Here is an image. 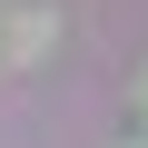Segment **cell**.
<instances>
[{
    "instance_id": "1",
    "label": "cell",
    "mask_w": 148,
    "mask_h": 148,
    "mask_svg": "<svg viewBox=\"0 0 148 148\" xmlns=\"http://www.w3.org/2000/svg\"><path fill=\"white\" fill-rule=\"evenodd\" d=\"M0 40H10V59H30V69H40V59H49V40H59V20H49V10H20Z\"/></svg>"
},
{
    "instance_id": "2",
    "label": "cell",
    "mask_w": 148,
    "mask_h": 148,
    "mask_svg": "<svg viewBox=\"0 0 148 148\" xmlns=\"http://www.w3.org/2000/svg\"><path fill=\"white\" fill-rule=\"evenodd\" d=\"M128 109H138V128H148V69H138V79H128Z\"/></svg>"
}]
</instances>
